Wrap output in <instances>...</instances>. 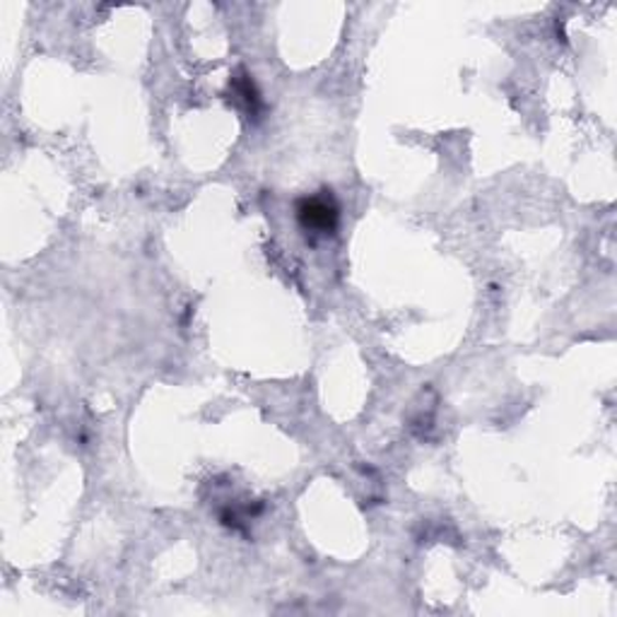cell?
<instances>
[{
	"instance_id": "1",
	"label": "cell",
	"mask_w": 617,
	"mask_h": 617,
	"mask_svg": "<svg viewBox=\"0 0 617 617\" xmlns=\"http://www.w3.org/2000/svg\"><path fill=\"white\" fill-rule=\"evenodd\" d=\"M297 220L307 232L329 237L341 220V208H338L331 191H321L317 196H307L297 203Z\"/></svg>"
}]
</instances>
